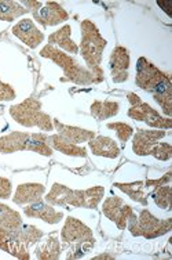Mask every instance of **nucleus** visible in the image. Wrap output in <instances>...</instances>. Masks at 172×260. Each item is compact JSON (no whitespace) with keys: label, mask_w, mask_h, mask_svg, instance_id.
Returning a JSON list of instances; mask_svg holds the SVG:
<instances>
[{"label":"nucleus","mask_w":172,"mask_h":260,"mask_svg":"<svg viewBox=\"0 0 172 260\" xmlns=\"http://www.w3.org/2000/svg\"><path fill=\"white\" fill-rule=\"evenodd\" d=\"M41 55L43 57H49L51 60H54L55 62H58L59 67H62L65 71V75H68L70 79L76 82V83H81V85H85V83H91V82H98L95 79L94 74H90L87 71L81 68L77 62L74 60H72L69 55L61 53L59 50H55L51 46H46L45 49L41 50Z\"/></svg>","instance_id":"nucleus-6"},{"label":"nucleus","mask_w":172,"mask_h":260,"mask_svg":"<svg viewBox=\"0 0 172 260\" xmlns=\"http://www.w3.org/2000/svg\"><path fill=\"white\" fill-rule=\"evenodd\" d=\"M164 132H156V130H142L134 137V151L138 155H149L150 151L157 141L164 137Z\"/></svg>","instance_id":"nucleus-13"},{"label":"nucleus","mask_w":172,"mask_h":260,"mask_svg":"<svg viewBox=\"0 0 172 260\" xmlns=\"http://www.w3.org/2000/svg\"><path fill=\"white\" fill-rule=\"evenodd\" d=\"M47 143L50 145H53L55 150L64 152L66 155H74V156H84L85 155V150L83 148H79L77 145H74L73 143L65 140L61 136H53V137H49L47 139Z\"/></svg>","instance_id":"nucleus-19"},{"label":"nucleus","mask_w":172,"mask_h":260,"mask_svg":"<svg viewBox=\"0 0 172 260\" xmlns=\"http://www.w3.org/2000/svg\"><path fill=\"white\" fill-rule=\"evenodd\" d=\"M90 147L95 155L108 156V158H116L120 152L117 144L108 137H97L95 140L90 141Z\"/></svg>","instance_id":"nucleus-18"},{"label":"nucleus","mask_w":172,"mask_h":260,"mask_svg":"<svg viewBox=\"0 0 172 260\" xmlns=\"http://www.w3.org/2000/svg\"><path fill=\"white\" fill-rule=\"evenodd\" d=\"M22 150L36 151L43 155H51V148L45 136L11 133L10 136L0 139V152H14Z\"/></svg>","instance_id":"nucleus-4"},{"label":"nucleus","mask_w":172,"mask_h":260,"mask_svg":"<svg viewBox=\"0 0 172 260\" xmlns=\"http://www.w3.org/2000/svg\"><path fill=\"white\" fill-rule=\"evenodd\" d=\"M128 221H130V230L133 231L134 235H143L146 238L158 237L171 229V220H157L148 210H143L138 219L131 216Z\"/></svg>","instance_id":"nucleus-7"},{"label":"nucleus","mask_w":172,"mask_h":260,"mask_svg":"<svg viewBox=\"0 0 172 260\" xmlns=\"http://www.w3.org/2000/svg\"><path fill=\"white\" fill-rule=\"evenodd\" d=\"M59 253V246L58 242L55 238H51L46 242V245L43 248H40L39 253H37V257L39 259H55L58 257Z\"/></svg>","instance_id":"nucleus-23"},{"label":"nucleus","mask_w":172,"mask_h":260,"mask_svg":"<svg viewBox=\"0 0 172 260\" xmlns=\"http://www.w3.org/2000/svg\"><path fill=\"white\" fill-rule=\"evenodd\" d=\"M14 91L11 87H9L5 83H2L0 82V101H5V100H13L14 99Z\"/></svg>","instance_id":"nucleus-28"},{"label":"nucleus","mask_w":172,"mask_h":260,"mask_svg":"<svg viewBox=\"0 0 172 260\" xmlns=\"http://www.w3.org/2000/svg\"><path fill=\"white\" fill-rule=\"evenodd\" d=\"M130 67V55L124 47H116L110 58V68L114 82H124L127 79V70Z\"/></svg>","instance_id":"nucleus-14"},{"label":"nucleus","mask_w":172,"mask_h":260,"mask_svg":"<svg viewBox=\"0 0 172 260\" xmlns=\"http://www.w3.org/2000/svg\"><path fill=\"white\" fill-rule=\"evenodd\" d=\"M11 194L10 181L0 177V198H9Z\"/></svg>","instance_id":"nucleus-29"},{"label":"nucleus","mask_w":172,"mask_h":260,"mask_svg":"<svg viewBox=\"0 0 172 260\" xmlns=\"http://www.w3.org/2000/svg\"><path fill=\"white\" fill-rule=\"evenodd\" d=\"M103 213L108 216L110 220H113L120 229H124L133 216V210L130 206L124 205V202L120 198L113 197L103 204Z\"/></svg>","instance_id":"nucleus-9"},{"label":"nucleus","mask_w":172,"mask_h":260,"mask_svg":"<svg viewBox=\"0 0 172 260\" xmlns=\"http://www.w3.org/2000/svg\"><path fill=\"white\" fill-rule=\"evenodd\" d=\"M13 32L17 38H20L29 47H37L43 42V34L40 32L32 20H22L13 28Z\"/></svg>","instance_id":"nucleus-12"},{"label":"nucleus","mask_w":172,"mask_h":260,"mask_svg":"<svg viewBox=\"0 0 172 260\" xmlns=\"http://www.w3.org/2000/svg\"><path fill=\"white\" fill-rule=\"evenodd\" d=\"M51 43L59 45L62 49H65L69 53H77V46L74 45L73 40L70 39V26H64L62 29L55 32L49 38Z\"/></svg>","instance_id":"nucleus-20"},{"label":"nucleus","mask_w":172,"mask_h":260,"mask_svg":"<svg viewBox=\"0 0 172 260\" xmlns=\"http://www.w3.org/2000/svg\"><path fill=\"white\" fill-rule=\"evenodd\" d=\"M25 213L32 217H40L47 223H58L62 219L61 212H57L54 208L45 205L43 202H39V201L33 202V205L25 208Z\"/></svg>","instance_id":"nucleus-15"},{"label":"nucleus","mask_w":172,"mask_h":260,"mask_svg":"<svg viewBox=\"0 0 172 260\" xmlns=\"http://www.w3.org/2000/svg\"><path fill=\"white\" fill-rule=\"evenodd\" d=\"M54 123L55 126H57V129H58V136H61L65 140L73 143V144L83 143V141H87L94 137L93 132H87V130L77 129V127H70V126L61 125L58 120H55Z\"/></svg>","instance_id":"nucleus-16"},{"label":"nucleus","mask_w":172,"mask_h":260,"mask_svg":"<svg viewBox=\"0 0 172 260\" xmlns=\"http://www.w3.org/2000/svg\"><path fill=\"white\" fill-rule=\"evenodd\" d=\"M11 115L24 126H37L43 130H51V120L40 111V104L34 100H28L20 105L11 107Z\"/></svg>","instance_id":"nucleus-5"},{"label":"nucleus","mask_w":172,"mask_h":260,"mask_svg":"<svg viewBox=\"0 0 172 260\" xmlns=\"http://www.w3.org/2000/svg\"><path fill=\"white\" fill-rule=\"evenodd\" d=\"M28 9L21 7L18 3L15 2H0V20L13 21L20 15H24L28 13Z\"/></svg>","instance_id":"nucleus-21"},{"label":"nucleus","mask_w":172,"mask_h":260,"mask_svg":"<svg viewBox=\"0 0 172 260\" xmlns=\"http://www.w3.org/2000/svg\"><path fill=\"white\" fill-rule=\"evenodd\" d=\"M128 100L131 103V110L128 111V115L137 120H143L148 125L154 126V127H160V129H169L171 127V120L164 119L158 115L156 111L150 108L148 104H145L139 100V97L135 94L128 95Z\"/></svg>","instance_id":"nucleus-8"},{"label":"nucleus","mask_w":172,"mask_h":260,"mask_svg":"<svg viewBox=\"0 0 172 260\" xmlns=\"http://www.w3.org/2000/svg\"><path fill=\"white\" fill-rule=\"evenodd\" d=\"M45 192V187L40 184H24L18 187L15 192V204H29L39 201L41 194Z\"/></svg>","instance_id":"nucleus-17"},{"label":"nucleus","mask_w":172,"mask_h":260,"mask_svg":"<svg viewBox=\"0 0 172 260\" xmlns=\"http://www.w3.org/2000/svg\"><path fill=\"white\" fill-rule=\"evenodd\" d=\"M33 15L34 18L45 26L57 25V24H59V22H62V21L68 18L66 11L61 6L54 3V2H50L45 7H41L37 11H34Z\"/></svg>","instance_id":"nucleus-11"},{"label":"nucleus","mask_w":172,"mask_h":260,"mask_svg":"<svg viewBox=\"0 0 172 260\" xmlns=\"http://www.w3.org/2000/svg\"><path fill=\"white\" fill-rule=\"evenodd\" d=\"M118 112V105L116 103H95L93 105V114L99 119H106L116 115Z\"/></svg>","instance_id":"nucleus-22"},{"label":"nucleus","mask_w":172,"mask_h":260,"mask_svg":"<svg viewBox=\"0 0 172 260\" xmlns=\"http://www.w3.org/2000/svg\"><path fill=\"white\" fill-rule=\"evenodd\" d=\"M160 7H162V10L165 11L169 17H171V10H169V7H171V3L169 2H158L157 3Z\"/></svg>","instance_id":"nucleus-30"},{"label":"nucleus","mask_w":172,"mask_h":260,"mask_svg":"<svg viewBox=\"0 0 172 260\" xmlns=\"http://www.w3.org/2000/svg\"><path fill=\"white\" fill-rule=\"evenodd\" d=\"M103 195V188L97 187L87 191H72L64 185L55 184L47 195V201L53 205H70L77 208H95Z\"/></svg>","instance_id":"nucleus-1"},{"label":"nucleus","mask_w":172,"mask_h":260,"mask_svg":"<svg viewBox=\"0 0 172 260\" xmlns=\"http://www.w3.org/2000/svg\"><path fill=\"white\" fill-rule=\"evenodd\" d=\"M118 188H121L124 192H127L133 200L141 201L145 204L143 201V191H142V183H135V184H117Z\"/></svg>","instance_id":"nucleus-25"},{"label":"nucleus","mask_w":172,"mask_h":260,"mask_svg":"<svg viewBox=\"0 0 172 260\" xmlns=\"http://www.w3.org/2000/svg\"><path fill=\"white\" fill-rule=\"evenodd\" d=\"M109 129H114L117 133L118 139L121 141H127L130 139V136L133 135V129L131 126L125 125V123H110L108 125Z\"/></svg>","instance_id":"nucleus-26"},{"label":"nucleus","mask_w":172,"mask_h":260,"mask_svg":"<svg viewBox=\"0 0 172 260\" xmlns=\"http://www.w3.org/2000/svg\"><path fill=\"white\" fill-rule=\"evenodd\" d=\"M150 154L156 156L157 159L167 160L172 156V151H171V145L169 144H158L156 145L154 148H152Z\"/></svg>","instance_id":"nucleus-27"},{"label":"nucleus","mask_w":172,"mask_h":260,"mask_svg":"<svg viewBox=\"0 0 172 260\" xmlns=\"http://www.w3.org/2000/svg\"><path fill=\"white\" fill-rule=\"evenodd\" d=\"M137 83L143 90L152 91L154 95L164 94L171 91V80L169 76L162 74L146 58H141L137 65Z\"/></svg>","instance_id":"nucleus-2"},{"label":"nucleus","mask_w":172,"mask_h":260,"mask_svg":"<svg viewBox=\"0 0 172 260\" xmlns=\"http://www.w3.org/2000/svg\"><path fill=\"white\" fill-rule=\"evenodd\" d=\"M83 28V42H81V50H83L84 60L93 68L94 72L102 79V71L99 68L102 51L106 46V42L101 38L98 29L95 28L93 22L84 21L81 24Z\"/></svg>","instance_id":"nucleus-3"},{"label":"nucleus","mask_w":172,"mask_h":260,"mask_svg":"<svg viewBox=\"0 0 172 260\" xmlns=\"http://www.w3.org/2000/svg\"><path fill=\"white\" fill-rule=\"evenodd\" d=\"M62 240L65 242H90L93 240L91 231L79 220H76L73 217H69L66 224H65L64 230H62Z\"/></svg>","instance_id":"nucleus-10"},{"label":"nucleus","mask_w":172,"mask_h":260,"mask_svg":"<svg viewBox=\"0 0 172 260\" xmlns=\"http://www.w3.org/2000/svg\"><path fill=\"white\" fill-rule=\"evenodd\" d=\"M153 198L156 201V204L158 206H161L164 209H167L171 205V187L169 185H164V187H160L154 194H153Z\"/></svg>","instance_id":"nucleus-24"}]
</instances>
